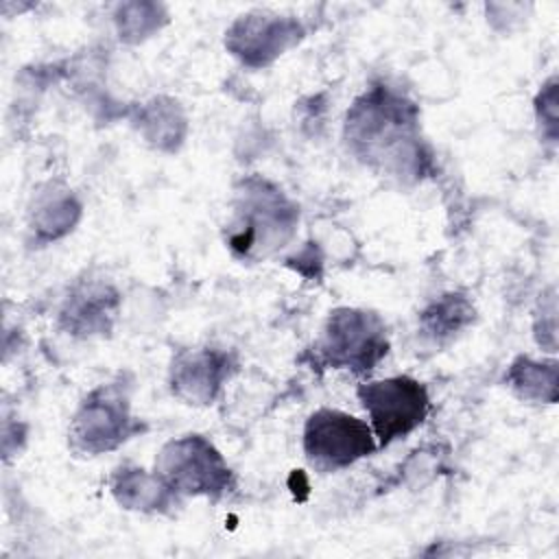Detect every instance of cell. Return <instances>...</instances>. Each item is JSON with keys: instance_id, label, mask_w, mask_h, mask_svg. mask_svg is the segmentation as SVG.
I'll return each instance as SVG.
<instances>
[{"instance_id": "52a82bcc", "label": "cell", "mask_w": 559, "mask_h": 559, "mask_svg": "<svg viewBox=\"0 0 559 559\" xmlns=\"http://www.w3.org/2000/svg\"><path fill=\"white\" fill-rule=\"evenodd\" d=\"M299 26L293 20L275 15H247L236 22L227 35V46L234 55L251 66H264L295 39H299Z\"/></svg>"}, {"instance_id": "277c9868", "label": "cell", "mask_w": 559, "mask_h": 559, "mask_svg": "<svg viewBox=\"0 0 559 559\" xmlns=\"http://www.w3.org/2000/svg\"><path fill=\"white\" fill-rule=\"evenodd\" d=\"M162 480L181 493L218 496L229 487V469L221 454L203 437L170 441L157 459Z\"/></svg>"}, {"instance_id": "9c48e42d", "label": "cell", "mask_w": 559, "mask_h": 559, "mask_svg": "<svg viewBox=\"0 0 559 559\" xmlns=\"http://www.w3.org/2000/svg\"><path fill=\"white\" fill-rule=\"evenodd\" d=\"M114 483V493L129 509H157L168 502V485L146 476L142 469H120Z\"/></svg>"}, {"instance_id": "5b68a950", "label": "cell", "mask_w": 559, "mask_h": 559, "mask_svg": "<svg viewBox=\"0 0 559 559\" xmlns=\"http://www.w3.org/2000/svg\"><path fill=\"white\" fill-rule=\"evenodd\" d=\"M321 352L332 367L367 371L386 354L384 325L371 312L336 310L328 321Z\"/></svg>"}, {"instance_id": "8992f818", "label": "cell", "mask_w": 559, "mask_h": 559, "mask_svg": "<svg viewBox=\"0 0 559 559\" xmlns=\"http://www.w3.org/2000/svg\"><path fill=\"white\" fill-rule=\"evenodd\" d=\"M129 435L127 402L114 389L94 391L72 424V439L87 452L116 448Z\"/></svg>"}, {"instance_id": "3957f363", "label": "cell", "mask_w": 559, "mask_h": 559, "mask_svg": "<svg viewBox=\"0 0 559 559\" xmlns=\"http://www.w3.org/2000/svg\"><path fill=\"white\" fill-rule=\"evenodd\" d=\"M358 397L369 413L380 445H389L393 439L406 437L428 413L426 389L408 376L360 384Z\"/></svg>"}, {"instance_id": "30bf717a", "label": "cell", "mask_w": 559, "mask_h": 559, "mask_svg": "<svg viewBox=\"0 0 559 559\" xmlns=\"http://www.w3.org/2000/svg\"><path fill=\"white\" fill-rule=\"evenodd\" d=\"M509 382L520 391L522 397H535V400H555L557 389V365H539L528 358H520L513 362Z\"/></svg>"}, {"instance_id": "7a4b0ae2", "label": "cell", "mask_w": 559, "mask_h": 559, "mask_svg": "<svg viewBox=\"0 0 559 559\" xmlns=\"http://www.w3.org/2000/svg\"><path fill=\"white\" fill-rule=\"evenodd\" d=\"M308 461L323 469H341L376 450L371 428L343 411L321 408L310 415L304 430Z\"/></svg>"}, {"instance_id": "8fae6325", "label": "cell", "mask_w": 559, "mask_h": 559, "mask_svg": "<svg viewBox=\"0 0 559 559\" xmlns=\"http://www.w3.org/2000/svg\"><path fill=\"white\" fill-rule=\"evenodd\" d=\"M472 308L467 306V301H463L461 297L448 295L445 299H441L439 304H435L430 310L424 312V323L426 330L441 336V334H450L456 332L463 323L469 321Z\"/></svg>"}, {"instance_id": "ba28073f", "label": "cell", "mask_w": 559, "mask_h": 559, "mask_svg": "<svg viewBox=\"0 0 559 559\" xmlns=\"http://www.w3.org/2000/svg\"><path fill=\"white\" fill-rule=\"evenodd\" d=\"M227 358L214 352L183 356L173 371V389L192 402H210L227 373Z\"/></svg>"}, {"instance_id": "6da1fadb", "label": "cell", "mask_w": 559, "mask_h": 559, "mask_svg": "<svg viewBox=\"0 0 559 559\" xmlns=\"http://www.w3.org/2000/svg\"><path fill=\"white\" fill-rule=\"evenodd\" d=\"M415 109L402 98L389 92H371L362 103H356L347 118V131L352 142L362 146V155L369 159H384L391 153H404L411 157V148H417L411 129Z\"/></svg>"}]
</instances>
